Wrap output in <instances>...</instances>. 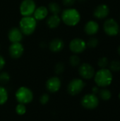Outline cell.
<instances>
[{"label": "cell", "instance_id": "cell-1", "mask_svg": "<svg viewBox=\"0 0 120 121\" xmlns=\"http://www.w3.org/2000/svg\"><path fill=\"white\" fill-rule=\"evenodd\" d=\"M60 18L62 21L66 26H75L81 21V14L77 9L68 8L62 11Z\"/></svg>", "mask_w": 120, "mask_h": 121}, {"label": "cell", "instance_id": "cell-2", "mask_svg": "<svg viewBox=\"0 0 120 121\" xmlns=\"http://www.w3.org/2000/svg\"><path fill=\"white\" fill-rule=\"evenodd\" d=\"M95 82L99 87L108 86L112 82V74L108 69H100L94 75Z\"/></svg>", "mask_w": 120, "mask_h": 121}, {"label": "cell", "instance_id": "cell-3", "mask_svg": "<svg viewBox=\"0 0 120 121\" xmlns=\"http://www.w3.org/2000/svg\"><path fill=\"white\" fill-rule=\"evenodd\" d=\"M37 27V21L32 16H23L19 22V28L25 35H32Z\"/></svg>", "mask_w": 120, "mask_h": 121}, {"label": "cell", "instance_id": "cell-4", "mask_svg": "<svg viewBox=\"0 0 120 121\" xmlns=\"http://www.w3.org/2000/svg\"><path fill=\"white\" fill-rule=\"evenodd\" d=\"M16 99L19 104H27L30 103L33 99V91L26 86L20 87L16 92Z\"/></svg>", "mask_w": 120, "mask_h": 121}, {"label": "cell", "instance_id": "cell-5", "mask_svg": "<svg viewBox=\"0 0 120 121\" xmlns=\"http://www.w3.org/2000/svg\"><path fill=\"white\" fill-rule=\"evenodd\" d=\"M120 26L118 23L113 18L107 19L103 24V30L109 36H115L119 33Z\"/></svg>", "mask_w": 120, "mask_h": 121}, {"label": "cell", "instance_id": "cell-6", "mask_svg": "<svg viewBox=\"0 0 120 121\" xmlns=\"http://www.w3.org/2000/svg\"><path fill=\"white\" fill-rule=\"evenodd\" d=\"M36 9L34 0H23L20 4V13L23 16H30Z\"/></svg>", "mask_w": 120, "mask_h": 121}, {"label": "cell", "instance_id": "cell-7", "mask_svg": "<svg viewBox=\"0 0 120 121\" xmlns=\"http://www.w3.org/2000/svg\"><path fill=\"white\" fill-rule=\"evenodd\" d=\"M85 86L84 82L81 79H72L67 86L68 93L71 96H76L81 93Z\"/></svg>", "mask_w": 120, "mask_h": 121}, {"label": "cell", "instance_id": "cell-8", "mask_svg": "<svg viewBox=\"0 0 120 121\" xmlns=\"http://www.w3.org/2000/svg\"><path fill=\"white\" fill-rule=\"evenodd\" d=\"M99 104V99L95 94H88L85 95L81 99V105L86 109H94L98 107Z\"/></svg>", "mask_w": 120, "mask_h": 121}, {"label": "cell", "instance_id": "cell-9", "mask_svg": "<svg viewBox=\"0 0 120 121\" xmlns=\"http://www.w3.org/2000/svg\"><path fill=\"white\" fill-rule=\"evenodd\" d=\"M86 43L81 38H76L71 40L69 43V49L74 54H80L86 49Z\"/></svg>", "mask_w": 120, "mask_h": 121}, {"label": "cell", "instance_id": "cell-10", "mask_svg": "<svg viewBox=\"0 0 120 121\" xmlns=\"http://www.w3.org/2000/svg\"><path fill=\"white\" fill-rule=\"evenodd\" d=\"M80 76L85 79H91L95 75V69L93 67L88 63H83L79 68Z\"/></svg>", "mask_w": 120, "mask_h": 121}, {"label": "cell", "instance_id": "cell-11", "mask_svg": "<svg viewBox=\"0 0 120 121\" xmlns=\"http://www.w3.org/2000/svg\"><path fill=\"white\" fill-rule=\"evenodd\" d=\"M24 52V48L21 43H11L8 48V53L11 57L13 59L20 58Z\"/></svg>", "mask_w": 120, "mask_h": 121}, {"label": "cell", "instance_id": "cell-12", "mask_svg": "<svg viewBox=\"0 0 120 121\" xmlns=\"http://www.w3.org/2000/svg\"><path fill=\"white\" fill-rule=\"evenodd\" d=\"M61 80L57 77H52L46 82V88L50 93H55L61 88Z\"/></svg>", "mask_w": 120, "mask_h": 121}, {"label": "cell", "instance_id": "cell-13", "mask_svg": "<svg viewBox=\"0 0 120 121\" xmlns=\"http://www.w3.org/2000/svg\"><path fill=\"white\" fill-rule=\"evenodd\" d=\"M110 14V8L106 4H100L94 10L93 16L98 19H104Z\"/></svg>", "mask_w": 120, "mask_h": 121}, {"label": "cell", "instance_id": "cell-14", "mask_svg": "<svg viewBox=\"0 0 120 121\" xmlns=\"http://www.w3.org/2000/svg\"><path fill=\"white\" fill-rule=\"evenodd\" d=\"M23 33L19 28H11L8 33V38L11 43H21L23 39Z\"/></svg>", "mask_w": 120, "mask_h": 121}, {"label": "cell", "instance_id": "cell-15", "mask_svg": "<svg viewBox=\"0 0 120 121\" xmlns=\"http://www.w3.org/2000/svg\"><path fill=\"white\" fill-rule=\"evenodd\" d=\"M99 30V25L95 21H88L84 26V31L87 35H93Z\"/></svg>", "mask_w": 120, "mask_h": 121}, {"label": "cell", "instance_id": "cell-16", "mask_svg": "<svg viewBox=\"0 0 120 121\" xmlns=\"http://www.w3.org/2000/svg\"><path fill=\"white\" fill-rule=\"evenodd\" d=\"M64 47V43L61 38H54L49 44L50 51L53 52H59L62 50Z\"/></svg>", "mask_w": 120, "mask_h": 121}, {"label": "cell", "instance_id": "cell-17", "mask_svg": "<svg viewBox=\"0 0 120 121\" xmlns=\"http://www.w3.org/2000/svg\"><path fill=\"white\" fill-rule=\"evenodd\" d=\"M48 9L46 6H40L39 7H36L34 13H33V17L36 21H42L48 15Z\"/></svg>", "mask_w": 120, "mask_h": 121}, {"label": "cell", "instance_id": "cell-18", "mask_svg": "<svg viewBox=\"0 0 120 121\" xmlns=\"http://www.w3.org/2000/svg\"><path fill=\"white\" fill-rule=\"evenodd\" d=\"M61 18L58 16V15H55V14H52L51 16H50L46 21V23L47 26L51 28V29H54L56 28H57L60 23H61Z\"/></svg>", "mask_w": 120, "mask_h": 121}, {"label": "cell", "instance_id": "cell-19", "mask_svg": "<svg viewBox=\"0 0 120 121\" xmlns=\"http://www.w3.org/2000/svg\"><path fill=\"white\" fill-rule=\"evenodd\" d=\"M47 9L52 14L55 15H58L61 12V6L56 2H50L48 5Z\"/></svg>", "mask_w": 120, "mask_h": 121}, {"label": "cell", "instance_id": "cell-20", "mask_svg": "<svg viewBox=\"0 0 120 121\" xmlns=\"http://www.w3.org/2000/svg\"><path fill=\"white\" fill-rule=\"evenodd\" d=\"M98 94H99L100 98L103 101H108L112 97V94L110 91L107 89H103L100 90Z\"/></svg>", "mask_w": 120, "mask_h": 121}, {"label": "cell", "instance_id": "cell-21", "mask_svg": "<svg viewBox=\"0 0 120 121\" xmlns=\"http://www.w3.org/2000/svg\"><path fill=\"white\" fill-rule=\"evenodd\" d=\"M8 92L6 91V89L0 86V105H3L4 104L7 100H8Z\"/></svg>", "mask_w": 120, "mask_h": 121}, {"label": "cell", "instance_id": "cell-22", "mask_svg": "<svg viewBox=\"0 0 120 121\" xmlns=\"http://www.w3.org/2000/svg\"><path fill=\"white\" fill-rule=\"evenodd\" d=\"M110 70L112 72H119L120 71V61L119 60H112L109 65Z\"/></svg>", "mask_w": 120, "mask_h": 121}, {"label": "cell", "instance_id": "cell-23", "mask_svg": "<svg viewBox=\"0 0 120 121\" xmlns=\"http://www.w3.org/2000/svg\"><path fill=\"white\" fill-rule=\"evenodd\" d=\"M10 81V75L8 72H3L0 73V84H6Z\"/></svg>", "mask_w": 120, "mask_h": 121}, {"label": "cell", "instance_id": "cell-24", "mask_svg": "<svg viewBox=\"0 0 120 121\" xmlns=\"http://www.w3.org/2000/svg\"><path fill=\"white\" fill-rule=\"evenodd\" d=\"M81 60L77 55H73L69 57V63L72 67H76L80 65Z\"/></svg>", "mask_w": 120, "mask_h": 121}, {"label": "cell", "instance_id": "cell-25", "mask_svg": "<svg viewBox=\"0 0 120 121\" xmlns=\"http://www.w3.org/2000/svg\"><path fill=\"white\" fill-rule=\"evenodd\" d=\"M15 111H16V113L18 115L23 116V115H24V114L26 113V107H25V104H18L16 106Z\"/></svg>", "mask_w": 120, "mask_h": 121}, {"label": "cell", "instance_id": "cell-26", "mask_svg": "<svg viewBox=\"0 0 120 121\" xmlns=\"http://www.w3.org/2000/svg\"><path fill=\"white\" fill-rule=\"evenodd\" d=\"M109 65V61L108 59L105 57H103L101 58H100L98 61V65L99 67H100V69H104L106 68Z\"/></svg>", "mask_w": 120, "mask_h": 121}, {"label": "cell", "instance_id": "cell-27", "mask_svg": "<svg viewBox=\"0 0 120 121\" xmlns=\"http://www.w3.org/2000/svg\"><path fill=\"white\" fill-rule=\"evenodd\" d=\"M98 43H99L98 39L96 38L93 37V38H91L88 40V41L86 43V45L90 48H96L98 46Z\"/></svg>", "mask_w": 120, "mask_h": 121}, {"label": "cell", "instance_id": "cell-28", "mask_svg": "<svg viewBox=\"0 0 120 121\" xmlns=\"http://www.w3.org/2000/svg\"><path fill=\"white\" fill-rule=\"evenodd\" d=\"M65 69V66L64 64L62 62H58L56 64L54 67V72L57 74H61L64 72Z\"/></svg>", "mask_w": 120, "mask_h": 121}, {"label": "cell", "instance_id": "cell-29", "mask_svg": "<svg viewBox=\"0 0 120 121\" xmlns=\"http://www.w3.org/2000/svg\"><path fill=\"white\" fill-rule=\"evenodd\" d=\"M50 100V96L47 94H43L40 97V102L42 105H45L48 103Z\"/></svg>", "mask_w": 120, "mask_h": 121}, {"label": "cell", "instance_id": "cell-30", "mask_svg": "<svg viewBox=\"0 0 120 121\" xmlns=\"http://www.w3.org/2000/svg\"><path fill=\"white\" fill-rule=\"evenodd\" d=\"M76 1V0H62V3L65 6L71 7L75 4Z\"/></svg>", "mask_w": 120, "mask_h": 121}, {"label": "cell", "instance_id": "cell-31", "mask_svg": "<svg viewBox=\"0 0 120 121\" xmlns=\"http://www.w3.org/2000/svg\"><path fill=\"white\" fill-rule=\"evenodd\" d=\"M5 64H6L5 59L4 58V57H3V56L0 55V71H1L4 67Z\"/></svg>", "mask_w": 120, "mask_h": 121}, {"label": "cell", "instance_id": "cell-32", "mask_svg": "<svg viewBox=\"0 0 120 121\" xmlns=\"http://www.w3.org/2000/svg\"><path fill=\"white\" fill-rule=\"evenodd\" d=\"M99 89H98V86H94L93 88V89H92V91H93V94H98V92H99Z\"/></svg>", "mask_w": 120, "mask_h": 121}, {"label": "cell", "instance_id": "cell-33", "mask_svg": "<svg viewBox=\"0 0 120 121\" xmlns=\"http://www.w3.org/2000/svg\"><path fill=\"white\" fill-rule=\"evenodd\" d=\"M117 52H118V54L120 55V45L118 47V48H117Z\"/></svg>", "mask_w": 120, "mask_h": 121}, {"label": "cell", "instance_id": "cell-34", "mask_svg": "<svg viewBox=\"0 0 120 121\" xmlns=\"http://www.w3.org/2000/svg\"><path fill=\"white\" fill-rule=\"evenodd\" d=\"M79 1H81V2H84L86 0H79Z\"/></svg>", "mask_w": 120, "mask_h": 121}, {"label": "cell", "instance_id": "cell-35", "mask_svg": "<svg viewBox=\"0 0 120 121\" xmlns=\"http://www.w3.org/2000/svg\"><path fill=\"white\" fill-rule=\"evenodd\" d=\"M119 99H120V93L119 94Z\"/></svg>", "mask_w": 120, "mask_h": 121}, {"label": "cell", "instance_id": "cell-36", "mask_svg": "<svg viewBox=\"0 0 120 121\" xmlns=\"http://www.w3.org/2000/svg\"><path fill=\"white\" fill-rule=\"evenodd\" d=\"M118 34H120V30H119V33H118Z\"/></svg>", "mask_w": 120, "mask_h": 121}]
</instances>
